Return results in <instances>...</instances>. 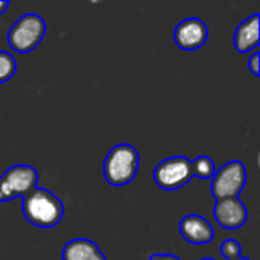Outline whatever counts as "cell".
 <instances>
[{
  "label": "cell",
  "instance_id": "1",
  "mask_svg": "<svg viewBox=\"0 0 260 260\" xmlns=\"http://www.w3.org/2000/svg\"><path fill=\"white\" fill-rule=\"evenodd\" d=\"M21 203V212L24 219L40 229L56 227L64 216L62 201L44 187H35L24 195Z\"/></svg>",
  "mask_w": 260,
  "mask_h": 260
},
{
  "label": "cell",
  "instance_id": "2",
  "mask_svg": "<svg viewBox=\"0 0 260 260\" xmlns=\"http://www.w3.org/2000/svg\"><path fill=\"white\" fill-rule=\"evenodd\" d=\"M140 165L137 149L129 143H119L111 148L104 160V177L110 186L120 187L133 183Z\"/></svg>",
  "mask_w": 260,
  "mask_h": 260
},
{
  "label": "cell",
  "instance_id": "3",
  "mask_svg": "<svg viewBox=\"0 0 260 260\" xmlns=\"http://www.w3.org/2000/svg\"><path fill=\"white\" fill-rule=\"evenodd\" d=\"M46 21L38 14L21 15L8 32V44L17 53H29L43 41Z\"/></svg>",
  "mask_w": 260,
  "mask_h": 260
},
{
  "label": "cell",
  "instance_id": "4",
  "mask_svg": "<svg viewBox=\"0 0 260 260\" xmlns=\"http://www.w3.org/2000/svg\"><path fill=\"white\" fill-rule=\"evenodd\" d=\"M38 184V172L29 165H14L0 175V203L23 198Z\"/></svg>",
  "mask_w": 260,
  "mask_h": 260
},
{
  "label": "cell",
  "instance_id": "5",
  "mask_svg": "<svg viewBox=\"0 0 260 260\" xmlns=\"http://www.w3.org/2000/svg\"><path fill=\"white\" fill-rule=\"evenodd\" d=\"M192 178V161L183 155L165 158L154 169V181L163 190H178Z\"/></svg>",
  "mask_w": 260,
  "mask_h": 260
},
{
  "label": "cell",
  "instance_id": "6",
  "mask_svg": "<svg viewBox=\"0 0 260 260\" xmlns=\"http://www.w3.org/2000/svg\"><path fill=\"white\" fill-rule=\"evenodd\" d=\"M247 183V169L242 161L233 160L219 168L212 177V195L216 201L238 198Z\"/></svg>",
  "mask_w": 260,
  "mask_h": 260
},
{
  "label": "cell",
  "instance_id": "7",
  "mask_svg": "<svg viewBox=\"0 0 260 260\" xmlns=\"http://www.w3.org/2000/svg\"><path fill=\"white\" fill-rule=\"evenodd\" d=\"M209 37L207 24L197 17L181 20L174 30V41L181 50H198L201 49Z\"/></svg>",
  "mask_w": 260,
  "mask_h": 260
},
{
  "label": "cell",
  "instance_id": "8",
  "mask_svg": "<svg viewBox=\"0 0 260 260\" xmlns=\"http://www.w3.org/2000/svg\"><path fill=\"white\" fill-rule=\"evenodd\" d=\"M213 215L216 222L225 230H238L244 227L248 219V212L239 197L216 201Z\"/></svg>",
  "mask_w": 260,
  "mask_h": 260
},
{
  "label": "cell",
  "instance_id": "9",
  "mask_svg": "<svg viewBox=\"0 0 260 260\" xmlns=\"http://www.w3.org/2000/svg\"><path fill=\"white\" fill-rule=\"evenodd\" d=\"M180 233L183 239L192 245H206L213 241L215 229L200 215H187L180 221Z\"/></svg>",
  "mask_w": 260,
  "mask_h": 260
},
{
  "label": "cell",
  "instance_id": "10",
  "mask_svg": "<svg viewBox=\"0 0 260 260\" xmlns=\"http://www.w3.org/2000/svg\"><path fill=\"white\" fill-rule=\"evenodd\" d=\"M260 15L253 14L251 17L245 18L235 30L233 44L235 49L241 53H247L256 50L260 44Z\"/></svg>",
  "mask_w": 260,
  "mask_h": 260
},
{
  "label": "cell",
  "instance_id": "11",
  "mask_svg": "<svg viewBox=\"0 0 260 260\" xmlns=\"http://www.w3.org/2000/svg\"><path fill=\"white\" fill-rule=\"evenodd\" d=\"M61 260H107L99 247L90 239H72L61 251Z\"/></svg>",
  "mask_w": 260,
  "mask_h": 260
},
{
  "label": "cell",
  "instance_id": "12",
  "mask_svg": "<svg viewBox=\"0 0 260 260\" xmlns=\"http://www.w3.org/2000/svg\"><path fill=\"white\" fill-rule=\"evenodd\" d=\"M192 172H193V177H198L201 180H212V177L216 172V168L210 157L200 155L192 161Z\"/></svg>",
  "mask_w": 260,
  "mask_h": 260
},
{
  "label": "cell",
  "instance_id": "13",
  "mask_svg": "<svg viewBox=\"0 0 260 260\" xmlns=\"http://www.w3.org/2000/svg\"><path fill=\"white\" fill-rule=\"evenodd\" d=\"M17 70V61L12 53L0 50V84L8 82Z\"/></svg>",
  "mask_w": 260,
  "mask_h": 260
},
{
  "label": "cell",
  "instance_id": "14",
  "mask_svg": "<svg viewBox=\"0 0 260 260\" xmlns=\"http://www.w3.org/2000/svg\"><path fill=\"white\" fill-rule=\"evenodd\" d=\"M221 254L227 260H236L242 257V247L236 239H227L219 247Z\"/></svg>",
  "mask_w": 260,
  "mask_h": 260
},
{
  "label": "cell",
  "instance_id": "15",
  "mask_svg": "<svg viewBox=\"0 0 260 260\" xmlns=\"http://www.w3.org/2000/svg\"><path fill=\"white\" fill-rule=\"evenodd\" d=\"M260 53L256 50L253 55H251V58L248 59V69L251 70V73L254 75V76H260Z\"/></svg>",
  "mask_w": 260,
  "mask_h": 260
},
{
  "label": "cell",
  "instance_id": "16",
  "mask_svg": "<svg viewBox=\"0 0 260 260\" xmlns=\"http://www.w3.org/2000/svg\"><path fill=\"white\" fill-rule=\"evenodd\" d=\"M149 260H181L178 256L174 254H152L149 256Z\"/></svg>",
  "mask_w": 260,
  "mask_h": 260
},
{
  "label": "cell",
  "instance_id": "17",
  "mask_svg": "<svg viewBox=\"0 0 260 260\" xmlns=\"http://www.w3.org/2000/svg\"><path fill=\"white\" fill-rule=\"evenodd\" d=\"M8 6H9V2H8V0H2V2H0V15L8 9Z\"/></svg>",
  "mask_w": 260,
  "mask_h": 260
},
{
  "label": "cell",
  "instance_id": "18",
  "mask_svg": "<svg viewBox=\"0 0 260 260\" xmlns=\"http://www.w3.org/2000/svg\"><path fill=\"white\" fill-rule=\"evenodd\" d=\"M236 260H250V259H247V257H239V259H236Z\"/></svg>",
  "mask_w": 260,
  "mask_h": 260
},
{
  "label": "cell",
  "instance_id": "19",
  "mask_svg": "<svg viewBox=\"0 0 260 260\" xmlns=\"http://www.w3.org/2000/svg\"><path fill=\"white\" fill-rule=\"evenodd\" d=\"M201 260H215V259H210V257H207V259H201Z\"/></svg>",
  "mask_w": 260,
  "mask_h": 260
}]
</instances>
